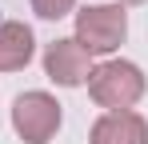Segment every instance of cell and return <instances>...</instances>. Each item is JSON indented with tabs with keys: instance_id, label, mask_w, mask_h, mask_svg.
Returning a JSON list of instances; mask_svg holds the SVG:
<instances>
[{
	"instance_id": "cell-2",
	"label": "cell",
	"mask_w": 148,
	"mask_h": 144,
	"mask_svg": "<svg viewBox=\"0 0 148 144\" xmlns=\"http://www.w3.org/2000/svg\"><path fill=\"white\" fill-rule=\"evenodd\" d=\"M128 36V16L120 4H92L76 12V44L88 56H104L112 48H120V40Z\"/></svg>"
},
{
	"instance_id": "cell-5",
	"label": "cell",
	"mask_w": 148,
	"mask_h": 144,
	"mask_svg": "<svg viewBox=\"0 0 148 144\" xmlns=\"http://www.w3.org/2000/svg\"><path fill=\"white\" fill-rule=\"evenodd\" d=\"M88 144H148V120L140 112H104L92 124Z\"/></svg>"
},
{
	"instance_id": "cell-7",
	"label": "cell",
	"mask_w": 148,
	"mask_h": 144,
	"mask_svg": "<svg viewBox=\"0 0 148 144\" xmlns=\"http://www.w3.org/2000/svg\"><path fill=\"white\" fill-rule=\"evenodd\" d=\"M76 0H32V12L40 16V20H60V16H68L72 12Z\"/></svg>"
},
{
	"instance_id": "cell-6",
	"label": "cell",
	"mask_w": 148,
	"mask_h": 144,
	"mask_svg": "<svg viewBox=\"0 0 148 144\" xmlns=\"http://www.w3.org/2000/svg\"><path fill=\"white\" fill-rule=\"evenodd\" d=\"M36 52V40H32V28L20 20H4L0 24V72H16L24 68Z\"/></svg>"
},
{
	"instance_id": "cell-8",
	"label": "cell",
	"mask_w": 148,
	"mask_h": 144,
	"mask_svg": "<svg viewBox=\"0 0 148 144\" xmlns=\"http://www.w3.org/2000/svg\"><path fill=\"white\" fill-rule=\"evenodd\" d=\"M124 4H144V0H124Z\"/></svg>"
},
{
	"instance_id": "cell-3",
	"label": "cell",
	"mask_w": 148,
	"mask_h": 144,
	"mask_svg": "<svg viewBox=\"0 0 148 144\" xmlns=\"http://www.w3.org/2000/svg\"><path fill=\"white\" fill-rule=\"evenodd\" d=\"M12 128L28 144H44L60 128V104L48 92H20L12 104Z\"/></svg>"
},
{
	"instance_id": "cell-4",
	"label": "cell",
	"mask_w": 148,
	"mask_h": 144,
	"mask_svg": "<svg viewBox=\"0 0 148 144\" xmlns=\"http://www.w3.org/2000/svg\"><path fill=\"white\" fill-rule=\"evenodd\" d=\"M44 72H48V80H56V84L76 88V84H84L92 76V56L76 44L72 36L68 40H52L44 48Z\"/></svg>"
},
{
	"instance_id": "cell-1",
	"label": "cell",
	"mask_w": 148,
	"mask_h": 144,
	"mask_svg": "<svg viewBox=\"0 0 148 144\" xmlns=\"http://www.w3.org/2000/svg\"><path fill=\"white\" fill-rule=\"evenodd\" d=\"M88 92L108 112H132V104L144 96V72L132 60H104L88 76Z\"/></svg>"
}]
</instances>
